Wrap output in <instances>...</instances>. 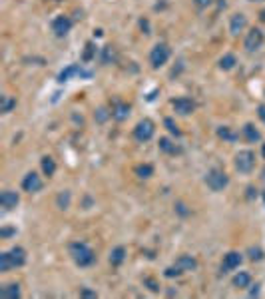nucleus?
Listing matches in <instances>:
<instances>
[{"instance_id":"f257e3e1","label":"nucleus","mask_w":265,"mask_h":299,"mask_svg":"<svg viewBox=\"0 0 265 299\" xmlns=\"http://www.w3.org/2000/svg\"><path fill=\"white\" fill-rule=\"evenodd\" d=\"M70 255H72V259H74V263H76L78 267H88V265H92L94 259H96V253L92 251V247H88V245L82 243V241L70 243Z\"/></svg>"},{"instance_id":"f03ea898","label":"nucleus","mask_w":265,"mask_h":299,"mask_svg":"<svg viewBox=\"0 0 265 299\" xmlns=\"http://www.w3.org/2000/svg\"><path fill=\"white\" fill-rule=\"evenodd\" d=\"M205 186L211 190V192H223L227 186H229V176L223 172V170H209L205 174Z\"/></svg>"},{"instance_id":"7ed1b4c3","label":"nucleus","mask_w":265,"mask_h":299,"mask_svg":"<svg viewBox=\"0 0 265 299\" xmlns=\"http://www.w3.org/2000/svg\"><path fill=\"white\" fill-rule=\"evenodd\" d=\"M235 170L239 174H251L255 168V154L251 150H241V152L235 154Z\"/></svg>"},{"instance_id":"20e7f679","label":"nucleus","mask_w":265,"mask_h":299,"mask_svg":"<svg viewBox=\"0 0 265 299\" xmlns=\"http://www.w3.org/2000/svg\"><path fill=\"white\" fill-rule=\"evenodd\" d=\"M170 56H172V50H170L168 44H164V42L156 44L152 48V52H150V64H152V68H162L170 60Z\"/></svg>"},{"instance_id":"39448f33","label":"nucleus","mask_w":265,"mask_h":299,"mask_svg":"<svg viewBox=\"0 0 265 299\" xmlns=\"http://www.w3.org/2000/svg\"><path fill=\"white\" fill-rule=\"evenodd\" d=\"M154 134H156V126H154V122L148 120V118L140 120V122L136 124V128H134V138H136L138 142H148V140L154 138Z\"/></svg>"},{"instance_id":"423d86ee","label":"nucleus","mask_w":265,"mask_h":299,"mask_svg":"<svg viewBox=\"0 0 265 299\" xmlns=\"http://www.w3.org/2000/svg\"><path fill=\"white\" fill-rule=\"evenodd\" d=\"M263 40H265L263 30H261V28H251V30L245 34L243 48H245L247 52H255V50H259V48L263 46Z\"/></svg>"},{"instance_id":"0eeeda50","label":"nucleus","mask_w":265,"mask_h":299,"mask_svg":"<svg viewBox=\"0 0 265 299\" xmlns=\"http://www.w3.org/2000/svg\"><path fill=\"white\" fill-rule=\"evenodd\" d=\"M172 108H174L180 116H190V114L196 112V102H194L192 98H188V96H180V98L172 100Z\"/></svg>"},{"instance_id":"6e6552de","label":"nucleus","mask_w":265,"mask_h":299,"mask_svg":"<svg viewBox=\"0 0 265 299\" xmlns=\"http://www.w3.org/2000/svg\"><path fill=\"white\" fill-rule=\"evenodd\" d=\"M130 110H132V106L122 100H114L110 104V114H112V120H116V122H124L130 116Z\"/></svg>"},{"instance_id":"1a4fd4ad","label":"nucleus","mask_w":265,"mask_h":299,"mask_svg":"<svg viewBox=\"0 0 265 299\" xmlns=\"http://www.w3.org/2000/svg\"><path fill=\"white\" fill-rule=\"evenodd\" d=\"M42 186H44V184H42V178H40L36 172H28V174L24 176V180H22V190L28 192V194L40 192Z\"/></svg>"},{"instance_id":"9d476101","label":"nucleus","mask_w":265,"mask_h":299,"mask_svg":"<svg viewBox=\"0 0 265 299\" xmlns=\"http://www.w3.org/2000/svg\"><path fill=\"white\" fill-rule=\"evenodd\" d=\"M72 30V20L68 16H56L52 20V32L58 36V38H64L68 32Z\"/></svg>"},{"instance_id":"9b49d317","label":"nucleus","mask_w":265,"mask_h":299,"mask_svg":"<svg viewBox=\"0 0 265 299\" xmlns=\"http://www.w3.org/2000/svg\"><path fill=\"white\" fill-rule=\"evenodd\" d=\"M241 261H243V257H241V253H239V251H229V253H225V255H223L221 271H223V273L233 271V269H237V267L241 265Z\"/></svg>"},{"instance_id":"f8f14e48","label":"nucleus","mask_w":265,"mask_h":299,"mask_svg":"<svg viewBox=\"0 0 265 299\" xmlns=\"http://www.w3.org/2000/svg\"><path fill=\"white\" fill-rule=\"evenodd\" d=\"M72 76H84V78H90L92 72H84L80 64H72V66H68L66 70H62V72L58 74V82H68Z\"/></svg>"},{"instance_id":"ddd939ff","label":"nucleus","mask_w":265,"mask_h":299,"mask_svg":"<svg viewBox=\"0 0 265 299\" xmlns=\"http://www.w3.org/2000/svg\"><path fill=\"white\" fill-rule=\"evenodd\" d=\"M18 202H20V198H18V194H16V192H10V190H6V192H2V194H0V206H2L6 212L14 210V208L18 206Z\"/></svg>"},{"instance_id":"4468645a","label":"nucleus","mask_w":265,"mask_h":299,"mask_svg":"<svg viewBox=\"0 0 265 299\" xmlns=\"http://www.w3.org/2000/svg\"><path fill=\"white\" fill-rule=\"evenodd\" d=\"M247 26V18H245V14H241V12H237V14H233L231 16V20H229V32L233 34V36H237L239 32H243V28Z\"/></svg>"},{"instance_id":"2eb2a0df","label":"nucleus","mask_w":265,"mask_h":299,"mask_svg":"<svg viewBox=\"0 0 265 299\" xmlns=\"http://www.w3.org/2000/svg\"><path fill=\"white\" fill-rule=\"evenodd\" d=\"M8 253H10V261H12V265H14V267H22V265L26 263V251H24L20 245L12 247Z\"/></svg>"},{"instance_id":"dca6fc26","label":"nucleus","mask_w":265,"mask_h":299,"mask_svg":"<svg viewBox=\"0 0 265 299\" xmlns=\"http://www.w3.org/2000/svg\"><path fill=\"white\" fill-rule=\"evenodd\" d=\"M176 265H178L182 271H194V269L198 267V261H196V257H192V255H180V257L176 259Z\"/></svg>"},{"instance_id":"f3484780","label":"nucleus","mask_w":265,"mask_h":299,"mask_svg":"<svg viewBox=\"0 0 265 299\" xmlns=\"http://www.w3.org/2000/svg\"><path fill=\"white\" fill-rule=\"evenodd\" d=\"M241 136L247 140V142H259L261 140V134H259V130L253 126V124H245L243 128H241Z\"/></svg>"},{"instance_id":"a211bd4d","label":"nucleus","mask_w":265,"mask_h":299,"mask_svg":"<svg viewBox=\"0 0 265 299\" xmlns=\"http://www.w3.org/2000/svg\"><path fill=\"white\" fill-rule=\"evenodd\" d=\"M0 297H4V299H18L20 297V285L18 283L4 285L2 289H0Z\"/></svg>"},{"instance_id":"6ab92c4d","label":"nucleus","mask_w":265,"mask_h":299,"mask_svg":"<svg viewBox=\"0 0 265 299\" xmlns=\"http://www.w3.org/2000/svg\"><path fill=\"white\" fill-rule=\"evenodd\" d=\"M249 285H251V275H249L247 271H239V273L233 275V287L245 289V287H249Z\"/></svg>"},{"instance_id":"aec40b11","label":"nucleus","mask_w":265,"mask_h":299,"mask_svg":"<svg viewBox=\"0 0 265 299\" xmlns=\"http://www.w3.org/2000/svg\"><path fill=\"white\" fill-rule=\"evenodd\" d=\"M124 259H126V247H122V245H118V247H114L112 251H110V263L112 265H122L124 263Z\"/></svg>"},{"instance_id":"412c9836","label":"nucleus","mask_w":265,"mask_h":299,"mask_svg":"<svg viewBox=\"0 0 265 299\" xmlns=\"http://www.w3.org/2000/svg\"><path fill=\"white\" fill-rule=\"evenodd\" d=\"M160 150H162V152L164 154H178L180 152V148L170 140V138H160Z\"/></svg>"},{"instance_id":"4be33fe9","label":"nucleus","mask_w":265,"mask_h":299,"mask_svg":"<svg viewBox=\"0 0 265 299\" xmlns=\"http://www.w3.org/2000/svg\"><path fill=\"white\" fill-rule=\"evenodd\" d=\"M42 172H44V176H48V178H52V176L56 174V162H54L50 156H44V158H42Z\"/></svg>"},{"instance_id":"5701e85b","label":"nucleus","mask_w":265,"mask_h":299,"mask_svg":"<svg viewBox=\"0 0 265 299\" xmlns=\"http://www.w3.org/2000/svg\"><path fill=\"white\" fill-rule=\"evenodd\" d=\"M235 64H237V58H235L233 54H223V56L219 58V68H221V70H233Z\"/></svg>"},{"instance_id":"b1692460","label":"nucleus","mask_w":265,"mask_h":299,"mask_svg":"<svg viewBox=\"0 0 265 299\" xmlns=\"http://www.w3.org/2000/svg\"><path fill=\"white\" fill-rule=\"evenodd\" d=\"M12 108H16V100L12 96H2V98H0V112L8 114V112H12Z\"/></svg>"},{"instance_id":"393cba45","label":"nucleus","mask_w":265,"mask_h":299,"mask_svg":"<svg viewBox=\"0 0 265 299\" xmlns=\"http://www.w3.org/2000/svg\"><path fill=\"white\" fill-rule=\"evenodd\" d=\"M217 136H219L221 140H225V142H235V140H237V134H235L231 128H227V126H219V128H217Z\"/></svg>"},{"instance_id":"a878e982","label":"nucleus","mask_w":265,"mask_h":299,"mask_svg":"<svg viewBox=\"0 0 265 299\" xmlns=\"http://www.w3.org/2000/svg\"><path fill=\"white\" fill-rule=\"evenodd\" d=\"M134 172H136V176L142 178V180H148V178L154 176V168H152L150 164H140V166H136Z\"/></svg>"},{"instance_id":"bb28decb","label":"nucleus","mask_w":265,"mask_h":299,"mask_svg":"<svg viewBox=\"0 0 265 299\" xmlns=\"http://www.w3.org/2000/svg\"><path fill=\"white\" fill-rule=\"evenodd\" d=\"M70 202H72V194L70 192H60L58 198H56V204L60 210H68L70 208Z\"/></svg>"},{"instance_id":"cd10ccee","label":"nucleus","mask_w":265,"mask_h":299,"mask_svg":"<svg viewBox=\"0 0 265 299\" xmlns=\"http://www.w3.org/2000/svg\"><path fill=\"white\" fill-rule=\"evenodd\" d=\"M14 265H12V261H10V253L8 251H4V253H0V271H8V269H12Z\"/></svg>"},{"instance_id":"c85d7f7f","label":"nucleus","mask_w":265,"mask_h":299,"mask_svg":"<svg viewBox=\"0 0 265 299\" xmlns=\"http://www.w3.org/2000/svg\"><path fill=\"white\" fill-rule=\"evenodd\" d=\"M94 56H96V46H94L92 42H88V44H86V50H84V54H82V62H90Z\"/></svg>"},{"instance_id":"c756f323","label":"nucleus","mask_w":265,"mask_h":299,"mask_svg":"<svg viewBox=\"0 0 265 299\" xmlns=\"http://www.w3.org/2000/svg\"><path fill=\"white\" fill-rule=\"evenodd\" d=\"M164 126H166V128H168V130H170V132H172L174 136H182V132H180L178 124H176V122H174L172 118H166V120H164Z\"/></svg>"},{"instance_id":"7c9ffc66","label":"nucleus","mask_w":265,"mask_h":299,"mask_svg":"<svg viewBox=\"0 0 265 299\" xmlns=\"http://www.w3.org/2000/svg\"><path fill=\"white\" fill-rule=\"evenodd\" d=\"M182 273H184V271H182L176 263H174V265H170V267H166V271H164V275H166V277H180Z\"/></svg>"},{"instance_id":"2f4dec72","label":"nucleus","mask_w":265,"mask_h":299,"mask_svg":"<svg viewBox=\"0 0 265 299\" xmlns=\"http://www.w3.org/2000/svg\"><path fill=\"white\" fill-rule=\"evenodd\" d=\"M94 116H96V120H98V122H106L108 118H112V114H110L106 108H98Z\"/></svg>"},{"instance_id":"473e14b6","label":"nucleus","mask_w":265,"mask_h":299,"mask_svg":"<svg viewBox=\"0 0 265 299\" xmlns=\"http://www.w3.org/2000/svg\"><path fill=\"white\" fill-rule=\"evenodd\" d=\"M144 285H148L150 291H160V283H158L154 277H146V279H144Z\"/></svg>"},{"instance_id":"72a5a7b5","label":"nucleus","mask_w":265,"mask_h":299,"mask_svg":"<svg viewBox=\"0 0 265 299\" xmlns=\"http://www.w3.org/2000/svg\"><path fill=\"white\" fill-rule=\"evenodd\" d=\"M249 253H251L249 257H251L253 261H255V259H261V257H263V251H261L259 247H257V249H255V247H251V249H249Z\"/></svg>"},{"instance_id":"f704fd0d","label":"nucleus","mask_w":265,"mask_h":299,"mask_svg":"<svg viewBox=\"0 0 265 299\" xmlns=\"http://www.w3.org/2000/svg\"><path fill=\"white\" fill-rule=\"evenodd\" d=\"M194 2H196V6H199V8H207V6L213 2V0H194Z\"/></svg>"},{"instance_id":"c9c22d12","label":"nucleus","mask_w":265,"mask_h":299,"mask_svg":"<svg viewBox=\"0 0 265 299\" xmlns=\"http://www.w3.org/2000/svg\"><path fill=\"white\" fill-rule=\"evenodd\" d=\"M257 116H259L261 122L265 124V104H259V106H257Z\"/></svg>"},{"instance_id":"e433bc0d","label":"nucleus","mask_w":265,"mask_h":299,"mask_svg":"<svg viewBox=\"0 0 265 299\" xmlns=\"http://www.w3.org/2000/svg\"><path fill=\"white\" fill-rule=\"evenodd\" d=\"M176 208H178V212H180V214H182V216H188V214H190V212H188V210H186V206H184V204H182V202H180V204H176Z\"/></svg>"},{"instance_id":"4c0bfd02","label":"nucleus","mask_w":265,"mask_h":299,"mask_svg":"<svg viewBox=\"0 0 265 299\" xmlns=\"http://www.w3.org/2000/svg\"><path fill=\"white\" fill-rule=\"evenodd\" d=\"M14 233H16V229H6V227H4L2 231H0V235H2V237H8V235H14Z\"/></svg>"},{"instance_id":"58836bf2","label":"nucleus","mask_w":265,"mask_h":299,"mask_svg":"<svg viewBox=\"0 0 265 299\" xmlns=\"http://www.w3.org/2000/svg\"><path fill=\"white\" fill-rule=\"evenodd\" d=\"M80 295H82V297H96V291H88V289H82V291H80Z\"/></svg>"},{"instance_id":"ea45409f","label":"nucleus","mask_w":265,"mask_h":299,"mask_svg":"<svg viewBox=\"0 0 265 299\" xmlns=\"http://www.w3.org/2000/svg\"><path fill=\"white\" fill-rule=\"evenodd\" d=\"M261 156H263V160H265V144H263V148H261Z\"/></svg>"},{"instance_id":"a19ab883","label":"nucleus","mask_w":265,"mask_h":299,"mask_svg":"<svg viewBox=\"0 0 265 299\" xmlns=\"http://www.w3.org/2000/svg\"><path fill=\"white\" fill-rule=\"evenodd\" d=\"M259 18H261V20H263V22H265V10H263V12H261V14H259Z\"/></svg>"},{"instance_id":"79ce46f5","label":"nucleus","mask_w":265,"mask_h":299,"mask_svg":"<svg viewBox=\"0 0 265 299\" xmlns=\"http://www.w3.org/2000/svg\"><path fill=\"white\" fill-rule=\"evenodd\" d=\"M249 2H263V0H249Z\"/></svg>"},{"instance_id":"37998d69","label":"nucleus","mask_w":265,"mask_h":299,"mask_svg":"<svg viewBox=\"0 0 265 299\" xmlns=\"http://www.w3.org/2000/svg\"><path fill=\"white\" fill-rule=\"evenodd\" d=\"M263 180H265V170H263Z\"/></svg>"},{"instance_id":"c03bdc74","label":"nucleus","mask_w":265,"mask_h":299,"mask_svg":"<svg viewBox=\"0 0 265 299\" xmlns=\"http://www.w3.org/2000/svg\"><path fill=\"white\" fill-rule=\"evenodd\" d=\"M263 200H265V192H263Z\"/></svg>"}]
</instances>
